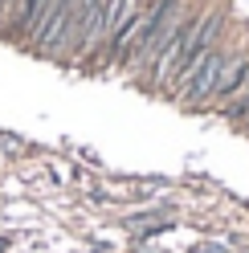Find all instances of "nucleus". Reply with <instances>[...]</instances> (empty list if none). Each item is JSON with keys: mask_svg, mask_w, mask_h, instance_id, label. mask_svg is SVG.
Returning a JSON list of instances; mask_svg holds the SVG:
<instances>
[{"mask_svg": "<svg viewBox=\"0 0 249 253\" xmlns=\"http://www.w3.org/2000/svg\"><path fill=\"white\" fill-rule=\"evenodd\" d=\"M78 4L82 0H53V8L45 12V21L37 25V33L29 37L37 53L45 57H66V45H70V33H74V21H78Z\"/></svg>", "mask_w": 249, "mask_h": 253, "instance_id": "1", "label": "nucleus"}, {"mask_svg": "<svg viewBox=\"0 0 249 253\" xmlns=\"http://www.w3.org/2000/svg\"><path fill=\"white\" fill-rule=\"evenodd\" d=\"M53 8V0H21V12H17V21L8 25V33L12 37H21V41H29L37 33V25L45 21V12Z\"/></svg>", "mask_w": 249, "mask_h": 253, "instance_id": "3", "label": "nucleus"}, {"mask_svg": "<svg viewBox=\"0 0 249 253\" xmlns=\"http://www.w3.org/2000/svg\"><path fill=\"white\" fill-rule=\"evenodd\" d=\"M17 12H21V0H0V25H12V21H17Z\"/></svg>", "mask_w": 249, "mask_h": 253, "instance_id": "4", "label": "nucleus"}, {"mask_svg": "<svg viewBox=\"0 0 249 253\" xmlns=\"http://www.w3.org/2000/svg\"><path fill=\"white\" fill-rule=\"evenodd\" d=\"M192 253H229V249H225V245H212V241H200Z\"/></svg>", "mask_w": 249, "mask_h": 253, "instance_id": "5", "label": "nucleus"}, {"mask_svg": "<svg viewBox=\"0 0 249 253\" xmlns=\"http://www.w3.org/2000/svg\"><path fill=\"white\" fill-rule=\"evenodd\" d=\"M225 57H229V53L221 49V41H216L212 49H208V53L200 57V61H196V66H192L188 74L180 78V86H176L172 94H176L180 102H188V106H205V102L212 98L216 82H221V66H225Z\"/></svg>", "mask_w": 249, "mask_h": 253, "instance_id": "2", "label": "nucleus"}]
</instances>
